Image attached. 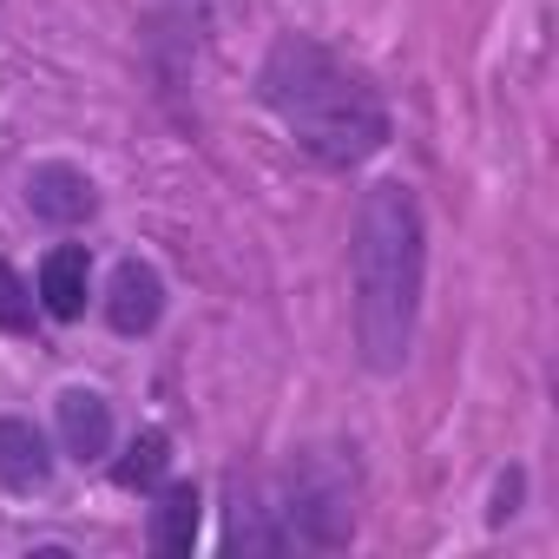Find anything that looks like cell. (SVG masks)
Listing matches in <instances>:
<instances>
[{"mask_svg": "<svg viewBox=\"0 0 559 559\" xmlns=\"http://www.w3.org/2000/svg\"><path fill=\"white\" fill-rule=\"evenodd\" d=\"M86 284H93V257H86V243L47 250V263H40V304H47V317L73 323V317L86 310Z\"/></svg>", "mask_w": 559, "mask_h": 559, "instance_id": "obj_8", "label": "cell"}, {"mask_svg": "<svg viewBox=\"0 0 559 559\" xmlns=\"http://www.w3.org/2000/svg\"><path fill=\"white\" fill-rule=\"evenodd\" d=\"M165 467H171V441H165V428H145L132 441V454L119 461V487H158Z\"/></svg>", "mask_w": 559, "mask_h": 559, "instance_id": "obj_10", "label": "cell"}, {"mask_svg": "<svg viewBox=\"0 0 559 559\" xmlns=\"http://www.w3.org/2000/svg\"><path fill=\"white\" fill-rule=\"evenodd\" d=\"M513 500H520V467H513V474H500V487H493V507H487V520H493V526H500V520H513V513H520Z\"/></svg>", "mask_w": 559, "mask_h": 559, "instance_id": "obj_12", "label": "cell"}, {"mask_svg": "<svg viewBox=\"0 0 559 559\" xmlns=\"http://www.w3.org/2000/svg\"><path fill=\"white\" fill-rule=\"evenodd\" d=\"M158 317H165V276H158L152 263L126 257V263L112 270V284H106V323H112L119 336H152Z\"/></svg>", "mask_w": 559, "mask_h": 559, "instance_id": "obj_4", "label": "cell"}, {"mask_svg": "<svg viewBox=\"0 0 559 559\" xmlns=\"http://www.w3.org/2000/svg\"><path fill=\"white\" fill-rule=\"evenodd\" d=\"M276 507H284V539H290V546L330 552V546H343V539L356 533L349 480H343V467H330V461L290 467V480L276 487Z\"/></svg>", "mask_w": 559, "mask_h": 559, "instance_id": "obj_3", "label": "cell"}, {"mask_svg": "<svg viewBox=\"0 0 559 559\" xmlns=\"http://www.w3.org/2000/svg\"><path fill=\"white\" fill-rule=\"evenodd\" d=\"M53 480V448L27 415H0V487L40 493Z\"/></svg>", "mask_w": 559, "mask_h": 559, "instance_id": "obj_6", "label": "cell"}, {"mask_svg": "<svg viewBox=\"0 0 559 559\" xmlns=\"http://www.w3.org/2000/svg\"><path fill=\"white\" fill-rule=\"evenodd\" d=\"M198 520H204V500H198V487L191 480H178V487H165L158 493V507H152V546L158 552H191L198 546Z\"/></svg>", "mask_w": 559, "mask_h": 559, "instance_id": "obj_9", "label": "cell"}, {"mask_svg": "<svg viewBox=\"0 0 559 559\" xmlns=\"http://www.w3.org/2000/svg\"><path fill=\"white\" fill-rule=\"evenodd\" d=\"M356 343L376 376H395L415 349L421 276H428V230L408 185H369L356 211Z\"/></svg>", "mask_w": 559, "mask_h": 559, "instance_id": "obj_2", "label": "cell"}, {"mask_svg": "<svg viewBox=\"0 0 559 559\" xmlns=\"http://www.w3.org/2000/svg\"><path fill=\"white\" fill-rule=\"evenodd\" d=\"M257 99L284 119V132L317 158V165H362L389 145V106L382 93L349 67L336 60L323 40L310 34H284L263 67H257Z\"/></svg>", "mask_w": 559, "mask_h": 559, "instance_id": "obj_1", "label": "cell"}, {"mask_svg": "<svg viewBox=\"0 0 559 559\" xmlns=\"http://www.w3.org/2000/svg\"><path fill=\"white\" fill-rule=\"evenodd\" d=\"M0 330H8V336H27L34 330V290L21 284L8 263H0Z\"/></svg>", "mask_w": 559, "mask_h": 559, "instance_id": "obj_11", "label": "cell"}, {"mask_svg": "<svg viewBox=\"0 0 559 559\" xmlns=\"http://www.w3.org/2000/svg\"><path fill=\"white\" fill-rule=\"evenodd\" d=\"M27 204H34V217L73 230V224H86V217L99 211V191H93V178H86L80 165L53 158V165H34V178H27Z\"/></svg>", "mask_w": 559, "mask_h": 559, "instance_id": "obj_5", "label": "cell"}, {"mask_svg": "<svg viewBox=\"0 0 559 559\" xmlns=\"http://www.w3.org/2000/svg\"><path fill=\"white\" fill-rule=\"evenodd\" d=\"M53 415H60V448L73 461H106L112 454V408H106L99 389H67L53 402Z\"/></svg>", "mask_w": 559, "mask_h": 559, "instance_id": "obj_7", "label": "cell"}]
</instances>
